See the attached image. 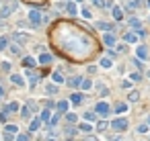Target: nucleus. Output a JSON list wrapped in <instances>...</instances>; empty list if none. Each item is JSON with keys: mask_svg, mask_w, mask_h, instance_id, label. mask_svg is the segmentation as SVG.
<instances>
[{"mask_svg": "<svg viewBox=\"0 0 150 141\" xmlns=\"http://www.w3.org/2000/svg\"><path fill=\"white\" fill-rule=\"evenodd\" d=\"M17 8V2H8V4H4L2 8H0V16H2V18H6L12 10Z\"/></svg>", "mask_w": 150, "mask_h": 141, "instance_id": "1", "label": "nucleus"}, {"mask_svg": "<svg viewBox=\"0 0 150 141\" xmlns=\"http://www.w3.org/2000/svg\"><path fill=\"white\" fill-rule=\"evenodd\" d=\"M95 110H97V114H101V116H107V114L111 112V108H109V104H107V102H99Z\"/></svg>", "mask_w": 150, "mask_h": 141, "instance_id": "2", "label": "nucleus"}, {"mask_svg": "<svg viewBox=\"0 0 150 141\" xmlns=\"http://www.w3.org/2000/svg\"><path fill=\"white\" fill-rule=\"evenodd\" d=\"M111 127H113L115 131H125V129H127V121H125V119H115V121L111 123Z\"/></svg>", "mask_w": 150, "mask_h": 141, "instance_id": "3", "label": "nucleus"}, {"mask_svg": "<svg viewBox=\"0 0 150 141\" xmlns=\"http://www.w3.org/2000/svg\"><path fill=\"white\" fill-rule=\"evenodd\" d=\"M136 55H138L140 59H146V57H148V49H146L144 45H138V49H136Z\"/></svg>", "mask_w": 150, "mask_h": 141, "instance_id": "4", "label": "nucleus"}, {"mask_svg": "<svg viewBox=\"0 0 150 141\" xmlns=\"http://www.w3.org/2000/svg\"><path fill=\"white\" fill-rule=\"evenodd\" d=\"M29 18H31L33 25H39V22H41V14H39L37 10H31V12H29Z\"/></svg>", "mask_w": 150, "mask_h": 141, "instance_id": "5", "label": "nucleus"}, {"mask_svg": "<svg viewBox=\"0 0 150 141\" xmlns=\"http://www.w3.org/2000/svg\"><path fill=\"white\" fill-rule=\"evenodd\" d=\"M103 41H105V45H109V47H111V45H115V37H113L111 33H107V35L103 37Z\"/></svg>", "mask_w": 150, "mask_h": 141, "instance_id": "6", "label": "nucleus"}, {"mask_svg": "<svg viewBox=\"0 0 150 141\" xmlns=\"http://www.w3.org/2000/svg\"><path fill=\"white\" fill-rule=\"evenodd\" d=\"M14 41H17V43H27V41H29V37H27V35H23V33H17V35H14Z\"/></svg>", "mask_w": 150, "mask_h": 141, "instance_id": "7", "label": "nucleus"}, {"mask_svg": "<svg viewBox=\"0 0 150 141\" xmlns=\"http://www.w3.org/2000/svg\"><path fill=\"white\" fill-rule=\"evenodd\" d=\"M39 63H41V65H47V63H52V55H47V53H43V55H41V57H39Z\"/></svg>", "mask_w": 150, "mask_h": 141, "instance_id": "8", "label": "nucleus"}, {"mask_svg": "<svg viewBox=\"0 0 150 141\" xmlns=\"http://www.w3.org/2000/svg\"><path fill=\"white\" fill-rule=\"evenodd\" d=\"M10 80H12V82H14L17 86H23V84H25V80H23V78H21L19 74H12V76H10Z\"/></svg>", "mask_w": 150, "mask_h": 141, "instance_id": "9", "label": "nucleus"}, {"mask_svg": "<svg viewBox=\"0 0 150 141\" xmlns=\"http://www.w3.org/2000/svg\"><path fill=\"white\" fill-rule=\"evenodd\" d=\"M111 65H113V61H111L109 57H103V59H101V67H105V69H109Z\"/></svg>", "mask_w": 150, "mask_h": 141, "instance_id": "10", "label": "nucleus"}, {"mask_svg": "<svg viewBox=\"0 0 150 141\" xmlns=\"http://www.w3.org/2000/svg\"><path fill=\"white\" fill-rule=\"evenodd\" d=\"M58 110H60V112H66V110H68V102H66V100L58 102Z\"/></svg>", "mask_w": 150, "mask_h": 141, "instance_id": "11", "label": "nucleus"}, {"mask_svg": "<svg viewBox=\"0 0 150 141\" xmlns=\"http://www.w3.org/2000/svg\"><path fill=\"white\" fill-rule=\"evenodd\" d=\"M121 16H123V12H121V8H119V6H115V8H113V18H117V20H119Z\"/></svg>", "mask_w": 150, "mask_h": 141, "instance_id": "12", "label": "nucleus"}, {"mask_svg": "<svg viewBox=\"0 0 150 141\" xmlns=\"http://www.w3.org/2000/svg\"><path fill=\"white\" fill-rule=\"evenodd\" d=\"M23 63H25V65H27V67H33V65H35V63H37V61H35V59H33V57H25V59H23Z\"/></svg>", "mask_w": 150, "mask_h": 141, "instance_id": "13", "label": "nucleus"}, {"mask_svg": "<svg viewBox=\"0 0 150 141\" xmlns=\"http://www.w3.org/2000/svg\"><path fill=\"white\" fill-rule=\"evenodd\" d=\"M125 110H127V104H123V102H119V104L115 106V112H119V114L125 112Z\"/></svg>", "mask_w": 150, "mask_h": 141, "instance_id": "14", "label": "nucleus"}, {"mask_svg": "<svg viewBox=\"0 0 150 141\" xmlns=\"http://www.w3.org/2000/svg\"><path fill=\"white\" fill-rule=\"evenodd\" d=\"M70 100H72L74 104H80V102H82V96H80V94H72V96H70Z\"/></svg>", "mask_w": 150, "mask_h": 141, "instance_id": "15", "label": "nucleus"}, {"mask_svg": "<svg viewBox=\"0 0 150 141\" xmlns=\"http://www.w3.org/2000/svg\"><path fill=\"white\" fill-rule=\"evenodd\" d=\"M6 45H8V37H0V51L6 49Z\"/></svg>", "mask_w": 150, "mask_h": 141, "instance_id": "16", "label": "nucleus"}, {"mask_svg": "<svg viewBox=\"0 0 150 141\" xmlns=\"http://www.w3.org/2000/svg\"><path fill=\"white\" fill-rule=\"evenodd\" d=\"M39 127H41V121H39V119H35V121L31 123V127H29V129H31V131H37Z\"/></svg>", "mask_w": 150, "mask_h": 141, "instance_id": "17", "label": "nucleus"}, {"mask_svg": "<svg viewBox=\"0 0 150 141\" xmlns=\"http://www.w3.org/2000/svg\"><path fill=\"white\" fill-rule=\"evenodd\" d=\"M80 86H82L84 90H91V86H93V82H91V80H82V82H80Z\"/></svg>", "mask_w": 150, "mask_h": 141, "instance_id": "18", "label": "nucleus"}, {"mask_svg": "<svg viewBox=\"0 0 150 141\" xmlns=\"http://www.w3.org/2000/svg\"><path fill=\"white\" fill-rule=\"evenodd\" d=\"M17 108H19V102H10V104H8V108H6V112H14Z\"/></svg>", "mask_w": 150, "mask_h": 141, "instance_id": "19", "label": "nucleus"}, {"mask_svg": "<svg viewBox=\"0 0 150 141\" xmlns=\"http://www.w3.org/2000/svg\"><path fill=\"white\" fill-rule=\"evenodd\" d=\"M68 12H72V14H76V12H78V8H76V4H74V2H70V4H68Z\"/></svg>", "mask_w": 150, "mask_h": 141, "instance_id": "20", "label": "nucleus"}, {"mask_svg": "<svg viewBox=\"0 0 150 141\" xmlns=\"http://www.w3.org/2000/svg\"><path fill=\"white\" fill-rule=\"evenodd\" d=\"M52 80H54L56 84H62V82H64V78H62L60 74H54V76H52Z\"/></svg>", "mask_w": 150, "mask_h": 141, "instance_id": "21", "label": "nucleus"}, {"mask_svg": "<svg viewBox=\"0 0 150 141\" xmlns=\"http://www.w3.org/2000/svg\"><path fill=\"white\" fill-rule=\"evenodd\" d=\"M80 82H82V78H72V80H70V86L76 88V86H80Z\"/></svg>", "mask_w": 150, "mask_h": 141, "instance_id": "22", "label": "nucleus"}, {"mask_svg": "<svg viewBox=\"0 0 150 141\" xmlns=\"http://www.w3.org/2000/svg\"><path fill=\"white\" fill-rule=\"evenodd\" d=\"M21 114H23V119H29V106H23V110H21Z\"/></svg>", "mask_w": 150, "mask_h": 141, "instance_id": "23", "label": "nucleus"}, {"mask_svg": "<svg viewBox=\"0 0 150 141\" xmlns=\"http://www.w3.org/2000/svg\"><path fill=\"white\" fill-rule=\"evenodd\" d=\"M80 129H82V131H93V127H91V123H89V121H87V123H82V125H80Z\"/></svg>", "mask_w": 150, "mask_h": 141, "instance_id": "24", "label": "nucleus"}, {"mask_svg": "<svg viewBox=\"0 0 150 141\" xmlns=\"http://www.w3.org/2000/svg\"><path fill=\"white\" fill-rule=\"evenodd\" d=\"M84 119H87L89 123H91V121H95V112H84Z\"/></svg>", "mask_w": 150, "mask_h": 141, "instance_id": "25", "label": "nucleus"}, {"mask_svg": "<svg viewBox=\"0 0 150 141\" xmlns=\"http://www.w3.org/2000/svg\"><path fill=\"white\" fill-rule=\"evenodd\" d=\"M45 92H47V94H54V92H56V94H58V88H56V86H52V84H50V86H47V88H45Z\"/></svg>", "mask_w": 150, "mask_h": 141, "instance_id": "26", "label": "nucleus"}, {"mask_svg": "<svg viewBox=\"0 0 150 141\" xmlns=\"http://www.w3.org/2000/svg\"><path fill=\"white\" fill-rule=\"evenodd\" d=\"M66 119H68L70 123H76V114H74V112H68V114H66Z\"/></svg>", "mask_w": 150, "mask_h": 141, "instance_id": "27", "label": "nucleus"}, {"mask_svg": "<svg viewBox=\"0 0 150 141\" xmlns=\"http://www.w3.org/2000/svg\"><path fill=\"white\" fill-rule=\"evenodd\" d=\"M41 121H50V110H43V112H41Z\"/></svg>", "mask_w": 150, "mask_h": 141, "instance_id": "28", "label": "nucleus"}, {"mask_svg": "<svg viewBox=\"0 0 150 141\" xmlns=\"http://www.w3.org/2000/svg\"><path fill=\"white\" fill-rule=\"evenodd\" d=\"M130 25H132V27H138V29H140V20H138V18H132V20H130ZM138 29H136V31H138Z\"/></svg>", "mask_w": 150, "mask_h": 141, "instance_id": "29", "label": "nucleus"}, {"mask_svg": "<svg viewBox=\"0 0 150 141\" xmlns=\"http://www.w3.org/2000/svg\"><path fill=\"white\" fill-rule=\"evenodd\" d=\"M10 53H12V55H19V53H21V49H19L17 45H12V47H10Z\"/></svg>", "mask_w": 150, "mask_h": 141, "instance_id": "30", "label": "nucleus"}, {"mask_svg": "<svg viewBox=\"0 0 150 141\" xmlns=\"http://www.w3.org/2000/svg\"><path fill=\"white\" fill-rule=\"evenodd\" d=\"M125 41H130V43H136L138 39H136V35H125Z\"/></svg>", "mask_w": 150, "mask_h": 141, "instance_id": "31", "label": "nucleus"}, {"mask_svg": "<svg viewBox=\"0 0 150 141\" xmlns=\"http://www.w3.org/2000/svg\"><path fill=\"white\" fill-rule=\"evenodd\" d=\"M130 100H132V102L138 100V92H130Z\"/></svg>", "mask_w": 150, "mask_h": 141, "instance_id": "32", "label": "nucleus"}, {"mask_svg": "<svg viewBox=\"0 0 150 141\" xmlns=\"http://www.w3.org/2000/svg\"><path fill=\"white\" fill-rule=\"evenodd\" d=\"M97 129H99V131H105V129H107V123H105V121H101V123H99V127H97Z\"/></svg>", "mask_w": 150, "mask_h": 141, "instance_id": "33", "label": "nucleus"}, {"mask_svg": "<svg viewBox=\"0 0 150 141\" xmlns=\"http://www.w3.org/2000/svg\"><path fill=\"white\" fill-rule=\"evenodd\" d=\"M6 131H8V133H17V127H14V125H6Z\"/></svg>", "mask_w": 150, "mask_h": 141, "instance_id": "34", "label": "nucleus"}, {"mask_svg": "<svg viewBox=\"0 0 150 141\" xmlns=\"http://www.w3.org/2000/svg\"><path fill=\"white\" fill-rule=\"evenodd\" d=\"M93 2H95L97 6H107V2H105V0H93Z\"/></svg>", "mask_w": 150, "mask_h": 141, "instance_id": "35", "label": "nucleus"}, {"mask_svg": "<svg viewBox=\"0 0 150 141\" xmlns=\"http://www.w3.org/2000/svg\"><path fill=\"white\" fill-rule=\"evenodd\" d=\"M130 78H132V82H140V74H132Z\"/></svg>", "mask_w": 150, "mask_h": 141, "instance_id": "36", "label": "nucleus"}, {"mask_svg": "<svg viewBox=\"0 0 150 141\" xmlns=\"http://www.w3.org/2000/svg\"><path fill=\"white\" fill-rule=\"evenodd\" d=\"M138 131H140V133H146V131H148V125H140Z\"/></svg>", "mask_w": 150, "mask_h": 141, "instance_id": "37", "label": "nucleus"}, {"mask_svg": "<svg viewBox=\"0 0 150 141\" xmlns=\"http://www.w3.org/2000/svg\"><path fill=\"white\" fill-rule=\"evenodd\" d=\"M99 29H103V31H109L111 27H109V25H105V22H101V25H99Z\"/></svg>", "mask_w": 150, "mask_h": 141, "instance_id": "38", "label": "nucleus"}, {"mask_svg": "<svg viewBox=\"0 0 150 141\" xmlns=\"http://www.w3.org/2000/svg\"><path fill=\"white\" fill-rule=\"evenodd\" d=\"M82 14L87 16V18H91V10H89V8H82Z\"/></svg>", "mask_w": 150, "mask_h": 141, "instance_id": "39", "label": "nucleus"}, {"mask_svg": "<svg viewBox=\"0 0 150 141\" xmlns=\"http://www.w3.org/2000/svg\"><path fill=\"white\" fill-rule=\"evenodd\" d=\"M2 69H6V72H8V69H10V63H8V61H4V63H2Z\"/></svg>", "mask_w": 150, "mask_h": 141, "instance_id": "40", "label": "nucleus"}, {"mask_svg": "<svg viewBox=\"0 0 150 141\" xmlns=\"http://www.w3.org/2000/svg\"><path fill=\"white\" fill-rule=\"evenodd\" d=\"M17 141H27V135H19V137H17Z\"/></svg>", "mask_w": 150, "mask_h": 141, "instance_id": "41", "label": "nucleus"}, {"mask_svg": "<svg viewBox=\"0 0 150 141\" xmlns=\"http://www.w3.org/2000/svg\"><path fill=\"white\" fill-rule=\"evenodd\" d=\"M2 96H4V88H2V86H0V98H2Z\"/></svg>", "mask_w": 150, "mask_h": 141, "instance_id": "42", "label": "nucleus"}, {"mask_svg": "<svg viewBox=\"0 0 150 141\" xmlns=\"http://www.w3.org/2000/svg\"><path fill=\"white\" fill-rule=\"evenodd\" d=\"M148 125H150V119H148Z\"/></svg>", "mask_w": 150, "mask_h": 141, "instance_id": "43", "label": "nucleus"}, {"mask_svg": "<svg viewBox=\"0 0 150 141\" xmlns=\"http://www.w3.org/2000/svg\"><path fill=\"white\" fill-rule=\"evenodd\" d=\"M148 4H150V0H148Z\"/></svg>", "mask_w": 150, "mask_h": 141, "instance_id": "44", "label": "nucleus"}]
</instances>
